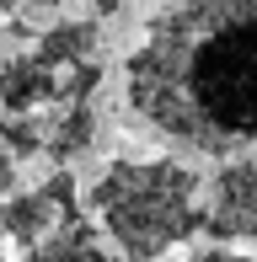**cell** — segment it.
Segmentation results:
<instances>
[{
  "mask_svg": "<svg viewBox=\"0 0 257 262\" xmlns=\"http://www.w3.org/2000/svg\"><path fill=\"white\" fill-rule=\"evenodd\" d=\"M65 0H27V11H59Z\"/></svg>",
  "mask_w": 257,
  "mask_h": 262,
  "instance_id": "11",
  "label": "cell"
},
{
  "mask_svg": "<svg viewBox=\"0 0 257 262\" xmlns=\"http://www.w3.org/2000/svg\"><path fill=\"white\" fill-rule=\"evenodd\" d=\"M22 6V0H0V16H6V11H16Z\"/></svg>",
  "mask_w": 257,
  "mask_h": 262,
  "instance_id": "13",
  "label": "cell"
},
{
  "mask_svg": "<svg viewBox=\"0 0 257 262\" xmlns=\"http://www.w3.org/2000/svg\"><path fill=\"white\" fill-rule=\"evenodd\" d=\"M193 262H257V252H236V246H209V252H198Z\"/></svg>",
  "mask_w": 257,
  "mask_h": 262,
  "instance_id": "9",
  "label": "cell"
},
{
  "mask_svg": "<svg viewBox=\"0 0 257 262\" xmlns=\"http://www.w3.org/2000/svg\"><path fill=\"white\" fill-rule=\"evenodd\" d=\"M204 230L220 241H257V150L225 161L209 177Z\"/></svg>",
  "mask_w": 257,
  "mask_h": 262,
  "instance_id": "3",
  "label": "cell"
},
{
  "mask_svg": "<svg viewBox=\"0 0 257 262\" xmlns=\"http://www.w3.org/2000/svg\"><path fill=\"white\" fill-rule=\"evenodd\" d=\"M118 6H123V0H97V16H113Z\"/></svg>",
  "mask_w": 257,
  "mask_h": 262,
  "instance_id": "12",
  "label": "cell"
},
{
  "mask_svg": "<svg viewBox=\"0 0 257 262\" xmlns=\"http://www.w3.org/2000/svg\"><path fill=\"white\" fill-rule=\"evenodd\" d=\"M16 193V156L11 150H0V204Z\"/></svg>",
  "mask_w": 257,
  "mask_h": 262,
  "instance_id": "10",
  "label": "cell"
},
{
  "mask_svg": "<svg viewBox=\"0 0 257 262\" xmlns=\"http://www.w3.org/2000/svg\"><path fill=\"white\" fill-rule=\"evenodd\" d=\"M91 139H97V113H91V102H65L59 113H54V123H43V150H49L54 161L86 156Z\"/></svg>",
  "mask_w": 257,
  "mask_h": 262,
  "instance_id": "7",
  "label": "cell"
},
{
  "mask_svg": "<svg viewBox=\"0 0 257 262\" xmlns=\"http://www.w3.org/2000/svg\"><path fill=\"white\" fill-rule=\"evenodd\" d=\"M0 262H6V257H0Z\"/></svg>",
  "mask_w": 257,
  "mask_h": 262,
  "instance_id": "14",
  "label": "cell"
},
{
  "mask_svg": "<svg viewBox=\"0 0 257 262\" xmlns=\"http://www.w3.org/2000/svg\"><path fill=\"white\" fill-rule=\"evenodd\" d=\"M59 225H65V209H59V198H54L49 187L11 193L6 204H0V230H6L16 246H27V252H32L38 241H49Z\"/></svg>",
  "mask_w": 257,
  "mask_h": 262,
  "instance_id": "5",
  "label": "cell"
},
{
  "mask_svg": "<svg viewBox=\"0 0 257 262\" xmlns=\"http://www.w3.org/2000/svg\"><path fill=\"white\" fill-rule=\"evenodd\" d=\"M145 128L209 156L257 150V0H177L123 59Z\"/></svg>",
  "mask_w": 257,
  "mask_h": 262,
  "instance_id": "1",
  "label": "cell"
},
{
  "mask_svg": "<svg viewBox=\"0 0 257 262\" xmlns=\"http://www.w3.org/2000/svg\"><path fill=\"white\" fill-rule=\"evenodd\" d=\"M27 262H118V252H113V241H102V235L75 214V220H65L59 230L49 235V241L32 246Z\"/></svg>",
  "mask_w": 257,
  "mask_h": 262,
  "instance_id": "6",
  "label": "cell"
},
{
  "mask_svg": "<svg viewBox=\"0 0 257 262\" xmlns=\"http://www.w3.org/2000/svg\"><path fill=\"white\" fill-rule=\"evenodd\" d=\"M43 59L49 70H75V64H91V54H97V21H59V27H49L38 38V49H32Z\"/></svg>",
  "mask_w": 257,
  "mask_h": 262,
  "instance_id": "8",
  "label": "cell"
},
{
  "mask_svg": "<svg viewBox=\"0 0 257 262\" xmlns=\"http://www.w3.org/2000/svg\"><path fill=\"white\" fill-rule=\"evenodd\" d=\"M49 102H59V70H49L38 54H16L0 64V113L32 118Z\"/></svg>",
  "mask_w": 257,
  "mask_h": 262,
  "instance_id": "4",
  "label": "cell"
},
{
  "mask_svg": "<svg viewBox=\"0 0 257 262\" xmlns=\"http://www.w3.org/2000/svg\"><path fill=\"white\" fill-rule=\"evenodd\" d=\"M91 209H97L113 252L128 262H156L204 230L198 177L182 161H166V156L113 161L91 182Z\"/></svg>",
  "mask_w": 257,
  "mask_h": 262,
  "instance_id": "2",
  "label": "cell"
}]
</instances>
